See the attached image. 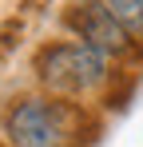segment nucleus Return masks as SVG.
Wrapping results in <instances>:
<instances>
[{"instance_id": "2", "label": "nucleus", "mask_w": 143, "mask_h": 147, "mask_svg": "<svg viewBox=\"0 0 143 147\" xmlns=\"http://www.w3.org/2000/svg\"><path fill=\"white\" fill-rule=\"evenodd\" d=\"M76 107L52 96H20L8 103L0 131L8 147H68L76 135Z\"/></svg>"}, {"instance_id": "4", "label": "nucleus", "mask_w": 143, "mask_h": 147, "mask_svg": "<svg viewBox=\"0 0 143 147\" xmlns=\"http://www.w3.org/2000/svg\"><path fill=\"white\" fill-rule=\"evenodd\" d=\"M99 4L119 20V28L131 36V44L143 40V0H99Z\"/></svg>"}, {"instance_id": "1", "label": "nucleus", "mask_w": 143, "mask_h": 147, "mask_svg": "<svg viewBox=\"0 0 143 147\" xmlns=\"http://www.w3.org/2000/svg\"><path fill=\"white\" fill-rule=\"evenodd\" d=\"M36 80L52 99L88 96L107 84V56L80 40H56L36 52Z\"/></svg>"}, {"instance_id": "3", "label": "nucleus", "mask_w": 143, "mask_h": 147, "mask_svg": "<svg viewBox=\"0 0 143 147\" xmlns=\"http://www.w3.org/2000/svg\"><path fill=\"white\" fill-rule=\"evenodd\" d=\"M64 24L80 36V44L103 52L107 60H111V56H127V52H131V36L119 28V20L103 8V4H99V0L76 4L68 16H64Z\"/></svg>"}]
</instances>
